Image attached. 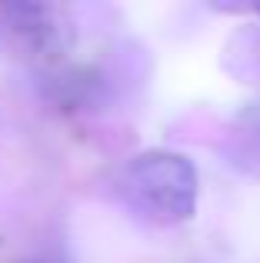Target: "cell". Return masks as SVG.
<instances>
[{
    "label": "cell",
    "mask_w": 260,
    "mask_h": 263,
    "mask_svg": "<svg viewBox=\"0 0 260 263\" xmlns=\"http://www.w3.org/2000/svg\"><path fill=\"white\" fill-rule=\"evenodd\" d=\"M120 193L150 223H187L197 213V167L174 150H147L127 163Z\"/></svg>",
    "instance_id": "6da1fadb"
},
{
    "label": "cell",
    "mask_w": 260,
    "mask_h": 263,
    "mask_svg": "<svg viewBox=\"0 0 260 263\" xmlns=\"http://www.w3.org/2000/svg\"><path fill=\"white\" fill-rule=\"evenodd\" d=\"M0 33L37 60L64 57L73 40L64 13L47 4H0Z\"/></svg>",
    "instance_id": "7a4b0ae2"
},
{
    "label": "cell",
    "mask_w": 260,
    "mask_h": 263,
    "mask_svg": "<svg viewBox=\"0 0 260 263\" xmlns=\"http://www.w3.org/2000/svg\"><path fill=\"white\" fill-rule=\"evenodd\" d=\"M257 17H260V7H257Z\"/></svg>",
    "instance_id": "3957f363"
}]
</instances>
